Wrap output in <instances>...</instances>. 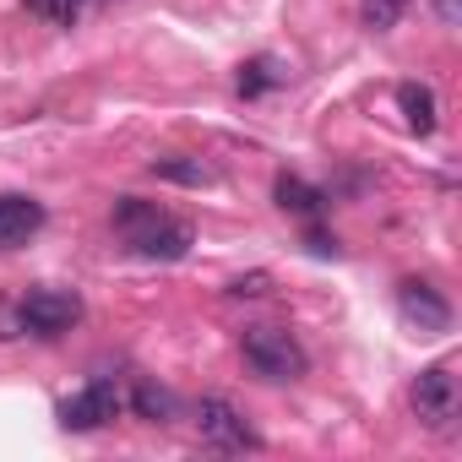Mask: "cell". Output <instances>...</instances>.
Here are the masks:
<instances>
[{"instance_id":"cell-9","label":"cell","mask_w":462,"mask_h":462,"mask_svg":"<svg viewBox=\"0 0 462 462\" xmlns=\"http://www.w3.org/2000/svg\"><path fill=\"white\" fill-rule=\"evenodd\" d=\"M397 109H402V120H408V131H413V136H430V131H435V120H440L435 88H424V82H402V88H397Z\"/></svg>"},{"instance_id":"cell-17","label":"cell","mask_w":462,"mask_h":462,"mask_svg":"<svg viewBox=\"0 0 462 462\" xmlns=\"http://www.w3.org/2000/svg\"><path fill=\"white\" fill-rule=\"evenodd\" d=\"M28 327H23V305H12V300H0V343H12V337H23Z\"/></svg>"},{"instance_id":"cell-12","label":"cell","mask_w":462,"mask_h":462,"mask_svg":"<svg viewBox=\"0 0 462 462\" xmlns=\"http://www.w3.org/2000/svg\"><path fill=\"white\" fill-rule=\"evenodd\" d=\"M158 217H163V212H158L152 201H142V196H120V201H115V228H120L125 240H136L142 228H152Z\"/></svg>"},{"instance_id":"cell-3","label":"cell","mask_w":462,"mask_h":462,"mask_svg":"<svg viewBox=\"0 0 462 462\" xmlns=\"http://www.w3.org/2000/svg\"><path fill=\"white\" fill-rule=\"evenodd\" d=\"M457 402H462V392H457L451 365H430V370H419V381H413V413H419V424H430V430H451Z\"/></svg>"},{"instance_id":"cell-14","label":"cell","mask_w":462,"mask_h":462,"mask_svg":"<svg viewBox=\"0 0 462 462\" xmlns=\"http://www.w3.org/2000/svg\"><path fill=\"white\" fill-rule=\"evenodd\" d=\"M402 12H408V0H359V23L370 33H392L402 23Z\"/></svg>"},{"instance_id":"cell-1","label":"cell","mask_w":462,"mask_h":462,"mask_svg":"<svg viewBox=\"0 0 462 462\" xmlns=\"http://www.w3.org/2000/svg\"><path fill=\"white\" fill-rule=\"evenodd\" d=\"M240 354H245V365H251L262 381H300V375L310 370V354H305L300 337L283 332V327H251L245 343H240Z\"/></svg>"},{"instance_id":"cell-11","label":"cell","mask_w":462,"mask_h":462,"mask_svg":"<svg viewBox=\"0 0 462 462\" xmlns=\"http://www.w3.org/2000/svg\"><path fill=\"white\" fill-rule=\"evenodd\" d=\"M152 174H158V180H174V185H190V190L217 185L212 163H201V158H152Z\"/></svg>"},{"instance_id":"cell-13","label":"cell","mask_w":462,"mask_h":462,"mask_svg":"<svg viewBox=\"0 0 462 462\" xmlns=\"http://www.w3.org/2000/svg\"><path fill=\"white\" fill-rule=\"evenodd\" d=\"M131 408H136L147 424H169V419H174V397H169L163 386H152V381H142V386L131 392Z\"/></svg>"},{"instance_id":"cell-15","label":"cell","mask_w":462,"mask_h":462,"mask_svg":"<svg viewBox=\"0 0 462 462\" xmlns=\"http://www.w3.org/2000/svg\"><path fill=\"white\" fill-rule=\"evenodd\" d=\"M283 82V71L262 55V60H251V66H240V93L245 98H256V93H267V88H278Z\"/></svg>"},{"instance_id":"cell-19","label":"cell","mask_w":462,"mask_h":462,"mask_svg":"<svg viewBox=\"0 0 462 462\" xmlns=\"http://www.w3.org/2000/svg\"><path fill=\"white\" fill-rule=\"evenodd\" d=\"M305 245H310V256H337V240H327V235H310Z\"/></svg>"},{"instance_id":"cell-10","label":"cell","mask_w":462,"mask_h":462,"mask_svg":"<svg viewBox=\"0 0 462 462\" xmlns=\"http://www.w3.org/2000/svg\"><path fill=\"white\" fill-rule=\"evenodd\" d=\"M273 196H278V207H283V212H300V217L327 212V190H316V185H310V180H300V174H278Z\"/></svg>"},{"instance_id":"cell-8","label":"cell","mask_w":462,"mask_h":462,"mask_svg":"<svg viewBox=\"0 0 462 462\" xmlns=\"http://www.w3.org/2000/svg\"><path fill=\"white\" fill-rule=\"evenodd\" d=\"M131 245H136V256H147V262H180V256L190 251V228L174 223V217H158L152 228H142Z\"/></svg>"},{"instance_id":"cell-7","label":"cell","mask_w":462,"mask_h":462,"mask_svg":"<svg viewBox=\"0 0 462 462\" xmlns=\"http://www.w3.org/2000/svg\"><path fill=\"white\" fill-rule=\"evenodd\" d=\"M44 228V207L33 196H0V251H23Z\"/></svg>"},{"instance_id":"cell-18","label":"cell","mask_w":462,"mask_h":462,"mask_svg":"<svg viewBox=\"0 0 462 462\" xmlns=\"http://www.w3.org/2000/svg\"><path fill=\"white\" fill-rule=\"evenodd\" d=\"M267 273H251V278H235V283H228V294H235V300H256V294H267Z\"/></svg>"},{"instance_id":"cell-4","label":"cell","mask_w":462,"mask_h":462,"mask_svg":"<svg viewBox=\"0 0 462 462\" xmlns=\"http://www.w3.org/2000/svg\"><path fill=\"white\" fill-rule=\"evenodd\" d=\"M77 321H82V300L66 294V289H33V294L23 300V327L39 332V337H60V332H71Z\"/></svg>"},{"instance_id":"cell-6","label":"cell","mask_w":462,"mask_h":462,"mask_svg":"<svg viewBox=\"0 0 462 462\" xmlns=\"http://www.w3.org/2000/svg\"><path fill=\"white\" fill-rule=\"evenodd\" d=\"M115 413H120V392H115V381H88L77 397L60 402V424H66V430H104Z\"/></svg>"},{"instance_id":"cell-2","label":"cell","mask_w":462,"mask_h":462,"mask_svg":"<svg viewBox=\"0 0 462 462\" xmlns=\"http://www.w3.org/2000/svg\"><path fill=\"white\" fill-rule=\"evenodd\" d=\"M196 430H201V440L217 446V451H256V446H262V435L251 430V419H245L235 402H223V397H201Z\"/></svg>"},{"instance_id":"cell-5","label":"cell","mask_w":462,"mask_h":462,"mask_svg":"<svg viewBox=\"0 0 462 462\" xmlns=\"http://www.w3.org/2000/svg\"><path fill=\"white\" fill-rule=\"evenodd\" d=\"M397 310H402V321L419 327L424 337H440V332L451 327V305H446L440 289L424 283V278H402V283H397Z\"/></svg>"},{"instance_id":"cell-16","label":"cell","mask_w":462,"mask_h":462,"mask_svg":"<svg viewBox=\"0 0 462 462\" xmlns=\"http://www.w3.org/2000/svg\"><path fill=\"white\" fill-rule=\"evenodd\" d=\"M28 6H33L39 17H50L55 28H71V23L88 12V0H28Z\"/></svg>"}]
</instances>
